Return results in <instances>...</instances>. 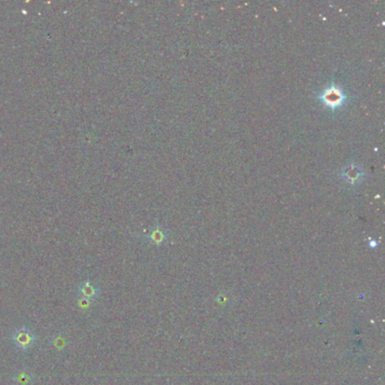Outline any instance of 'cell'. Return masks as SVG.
Listing matches in <instances>:
<instances>
[{
	"label": "cell",
	"instance_id": "6da1fadb",
	"mask_svg": "<svg viewBox=\"0 0 385 385\" xmlns=\"http://www.w3.org/2000/svg\"><path fill=\"white\" fill-rule=\"evenodd\" d=\"M13 342L15 343V346L17 348H20L22 350H26L28 348H31L34 343L36 341V337L34 333L26 329V328H22V329L16 330L13 333Z\"/></svg>",
	"mask_w": 385,
	"mask_h": 385
},
{
	"label": "cell",
	"instance_id": "7a4b0ae2",
	"mask_svg": "<svg viewBox=\"0 0 385 385\" xmlns=\"http://www.w3.org/2000/svg\"><path fill=\"white\" fill-rule=\"evenodd\" d=\"M322 99L325 102V103L329 106H336L339 105L343 100V95L341 93L340 89H328L324 92Z\"/></svg>",
	"mask_w": 385,
	"mask_h": 385
},
{
	"label": "cell",
	"instance_id": "3957f363",
	"mask_svg": "<svg viewBox=\"0 0 385 385\" xmlns=\"http://www.w3.org/2000/svg\"><path fill=\"white\" fill-rule=\"evenodd\" d=\"M79 294L84 299H87V301H92L95 297L99 296V290L96 287H94L90 282L86 281L79 286Z\"/></svg>",
	"mask_w": 385,
	"mask_h": 385
},
{
	"label": "cell",
	"instance_id": "277c9868",
	"mask_svg": "<svg viewBox=\"0 0 385 385\" xmlns=\"http://www.w3.org/2000/svg\"><path fill=\"white\" fill-rule=\"evenodd\" d=\"M34 376L31 374V373H28L26 371H21L17 373L16 375H14L13 380L17 383V384H21V385H28L31 384L32 381H33Z\"/></svg>",
	"mask_w": 385,
	"mask_h": 385
},
{
	"label": "cell",
	"instance_id": "5b68a950",
	"mask_svg": "<svg viewBox=\"0 0 385 385\" xmlns=\"http://www.w3.org/2000/svg\"><path fill=\"white\" fill-rule=\"evenodd\" d=\"M359 175H361V172L356 166L347 167L346 172H343V178L346 179L348 182H356V181H358L360 179Z\"/></svg>",
	"mask_w": 385,
	"mask_h": 385
},
{
	"label": "cell",
	"instance_id": "8992f818",
	"mask_svg": "<svg viewBox=\"0 0 385 385\" xmlns=\"http://www.w3.org/2000/svg\"><path fill=\"white\" fill-rule=\"evenodd\" d=\"M52 343L53 346L56 348V349H64L66 347L67 344V339L64 338V337H55L52 339Z\"/></svg>",
	"mask_w": 385,
	"mask_h": 385
},
{
	"label": "cell",
	"instance_id": "52a82bcc",
	"mask_svg": "<svg viewBox=\"0 0 385 385\" xmlns=\"http://www.w3.org/2000/svg\"><path fill=\"white\" fill-rule=\"evenodd\" d=\"M162 239H163L162 232H154V233L151 234V240L156 243L162 242Z\"/></svg>",
	"mask_w": 385,
	"mask_h": 385
}]
</instances>
